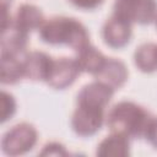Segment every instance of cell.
<instances>
[{
	"label": "cell",
	"instance_id": "1",
	"mask_svg": "<svg viewBox=\"0 0 157 157\" xmlns=\"http://www.w3.org/2000/svg\"><path fill=\"white\" fill-rule=\"evenodd\" d=\"M152 118V114L142 105L131 101H121L109 109L105 124L110 132L129 139H145Z\"/></svg>",
	"mask_w": 157,
	"mask_h": 157
},
{
	"label": "cell",
	"instance_id": "2",
	"mask_svg": "<svg viewBox=\"0 0 157 157\" xmlns=\"http://www.w3.org/2000/svg\"><path fill=\"white\" fill-rule=\"evenodd\" d=\"M39 38L50 45H67L78 52L90 44V33L85 25L74 17L55 16L42 25Z\"/></svg>",
	"mask_w": 157,
	"mask_h": 157
},
{
	"label": "cell",
	"instance_id": "3",
	"mask_svg": "<svg viewBox=\"0 0 157 157\" xmlns=\"http://www.w3.org/2000/svg\"><path fill=\"white\" fill-rule=\"evenodd\" d=\"M38 141V131L29 123H18L1 139V150L7 156H21L32 151Z\"/></svg>",
	"mask_w": 157,
	"mask_h": 157
},
{
	"label": "cell",
	"instance_id": "4",
	"mask_svg": "<svg viewBox=\"0 0 157 157\" xmlns=\"http://www.w3.org/2000/svg\"><path fill=\"white\" fill-rule=\"evenodd\" d=\"M113 15L131 25H150L157 18V0H115Z\"/></svg>",
	"mask_w": 157,
	"mask_h": 157
},
{
	"label": "cell",
	"instance_id": "5",
	"mask_svg": "<svg viewBox=\"0 0 157 157\" xmlns=\"http://www.w3.org/2000/svg\"><path fill=\"white\" fill-rule=\"evenodd\" d=\"M104 120V109L76 105L71 117V128L76 135L81 137H90L101 130Z\"/></svg>",
	"mask_w": 157,
	"mask_h": 157
},
{
	"label": "cell",
	"instance_id": "6",
	"mask_svg": "<svg viewBox=\"0 0 157 157\" xmlns=\"http://www.w3.org/2000/svg\"><path fill=\"white\" fill-rule=\"evenodd\" d=\"M81 72L82 71L75 58L63 56L59 59H54L50 74L45 82L52 88L61 91L70 87Z\"/></svg>",
	"mask_w": 157,
	"mask_h": 157
},
{
	"label": "cell",
	"instance_id": "7",
	"mask_svg": "<svg viewBox=\"0 0 157 157\" xmlns=\"http://www.w3.org/2000/svg\"><path fill=\"white\" fill-rule=\"evenodd\" d=\"M131 36L132 25L115 15H112L102 27L103 42L113 49L124 48L130 42Z\"/></svg>",
	"mask_w": 157,
	"mask_h": 157
},
{
	"label": "cell",
	"instance_id": "8",
	"mask_svg": "<svg viewBox=\"0 0 157 157\" xmlns=\"http://www.w3.org/2000/svg\"><path fill=\"white\" fill-rule=\"evenodd\" d=\"M114 90L101 81H93L85 85L76 96L77 105H87L104 109L113 98Z\"/></svg>",
	"mask_w": 157,
	"mask_h": 157
},
{
	"label": "cell",
	"instance_id": "9",
	"mask_svg": "<svg viewBox=\"0 0 157 157\" xmlns=\"http://www.w3.org/2000/svg\"><path fill=\"white\" fill-rule=\"evenodd\" d=\"M54 59L44 52H28L22 59L25 77L32 81H47Z\"/></svg>",
	"mask_w": 157,
	"mask_h": 157
},
{
	"label": "cell",
	"instance_id": "10",
	"mask_svg": "<svg viewBox=\"0 0 157 157\" xmlns=\"http://www.w3.org/2000/svg\"><path fill=\"white\" fill-rule=\"evenodd\" d=\"M28 32L17 27L13 21L9 26L1 28V55L18 56L20 54H22L28 45Z\"/></svg>",
	"mask_w": 157,
	"mask_h": 157
},
{
	"label": "cell",
	"instance_id": "11",
	"mask_svg": "<svg viewBox=\"0 0 157 157\" xmlns=\"http://www.w3.org/2000/svg\"><path fill=\"white\" fill-rule=\"evenodd\" d=\"M128 77H129V71L126 65L124 64V61L117 58H107L104 65L94 76L97 81L108 85L114 91L121 88L128 81Z\"/></svg>",
	"mask_w": 157,
	"mask_h": 157
},
{
	"label": "cell",
	"instance_id": "12",
	"mask_svg": "<svg viewBox=\"0 0 157 157\" xmlns=\"http://www.w3.org/2000/svg\"><path fill=\"white\" fill-rule=\"evenodd\" d=\"M13 23L26 32H32L34 29H39L44 23L45 18L42 10L33 4H22L16 10Z\"/></svg>",
	"mask_w": 157,
	"mask_h": 157
},
{
	"label": "cell",
	"instance_id": "13",
	"mask_svg": "<svg viewBox=\"0 0 157 157\" xmlns=\"http://www.w3.org/2000/svg\"><path fill=\"white\" fill-rule=\"evenodd\" d=\"M96 155L101 157H126L130 155V139L112 132L98 144Z\"/></svg>",
	"mask_w": 157,
	"mask_h": 157
},
{
	"label": "cell",
	"instance_id": "14",
	"mask_svg": "<svg viewBox=\"0 0 157 157\" xmlns=\"http://www.w3.org/2000/svg\"><path fill=\"white\" fill-rule=\"evenodd\" d=\"M76 53L77 54L75 59L81 71L91 74L93 76L98 74V71L102 69V66L107 60V56L92 44H87L86 47H83Z\"/></svg>",
	"mask_w": 157,
	"mask_h": 157
},
{
	"label": "cell",
	"instance_id": "15",
	"mask_svg": "<svg viewBox=\"0 0 157 157\" xmlns=\"http://www.w3.org/2000/svg\"><path fill=\"white\" fill-rule=\"evenodd\" d=\"M25 77L23 63L18 56L1 55L0 59V81L2 85H16Z\"/></svg>",
	"mask_w": 157,
	"mask_h": 157
},
{
	"label": "cell",
	"instance_id": "16",
	"mask_svg": "<svg viewBox=\"0 0 157 157\" xmlns=\"http://www.w3.org/2000/svg\"><path fill=\"white\" fill-rule=\"evenodd\" d=\"M134 63L141 72L157 71V44L148 42L139 45L134 53Z\"/></svg>",
	"mask_w": 157,
	"mask_h": 157
},
{
	"label": "cell",
	"instance_id": "17",
	"mask_svg": "<svg viewBox=\"0 0 157 157\" xmlns=\"http://www.w3.org/2000/svg\"><path fill=\"white\" fill-rule=\"evenodd\" d=\"M1 123H5L11 119L17 109L15 97L6 91L1 92Z\"/></svg>",
	"mask_w": 157,
	"mask_h": 157
},
{
	"label": "cell",
	"instance_id": "18",
	"mask_svg": "<svg viewBox=\"0 0 157 157\" xmlns=\"http://www.w3.org/2000/svg\"><path fill=\"white\" fill-rule=\"evenodd\" d=\"M40 156H67L65 146L60 142H48L43 146V150L39 152Z\"/></svg>",
	"mask_w": 157,
	"mask_h": 157
},
{
	"label": "cell",
	"instance_id": "19",
	"mask_svg": "<svg viewBox=\"0 0 157 157\" xmlns=\"http://www.w3.org/2000/svg\"><path fill=\"white\" fill-rule=\"evenodd\" d=\"M81 10H94L103 4L104 0H67Z\"/></svg>",
	"mask_w": 157,
	"mask_h": 157
},
{
	"label": "cell",
	"instance_id": "20",
	"mask_svg": "<svg viewBox=\"0 0 157 157\" xmlns=\"http://www.w3.org/2000/svg\"><path fill=\"white\" fill-rule=\"evenodd\" d=\"M145 139L157 150V118L156 117L152 118L151 124L148 126V130H147V134H146V137Z\"/></svg>",
	"mask_w": 157,
	"mask_h": 157
},
{
	"label": "cell",
	"instance_id": "21",
	"mask_svg": "<svg viewBox=\"0 0 157 157\" xmlns=\"http://www.w3.org/2000/svg\"><path fill=\"white\" fill-rule=\"evenodd\" d=\"M11 2H12V0H2V1H1V6L9 7V6L11 5Z\"/></svg>",
	"mask_w": 157,
	"mask_h": 157
},
{
	"label": "cell",
	"instance_id": "22",
	"mask_svg": "<svg viewBox=\"0 0 157 157\" xmlns=\"http://www.w3.org/2000/svg\"><path fill=\"white\" fill-rule=\"evenodd\" d=\"M155 22H156V28H157V18H156V21H155Z\"/></svg>",
	"mask_w": 157,
	"mask_h": 157
}]
</instances>
